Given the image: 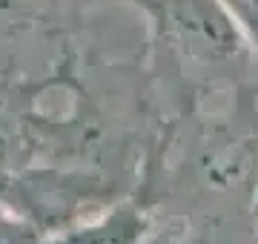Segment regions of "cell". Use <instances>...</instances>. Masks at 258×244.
<instances>
[{"instance_id":"1","label":"cell","mask_w":258,"mask_h":244,"mask_svg":"<svg viewBox=\"0 0 258 244\" xmlns=\"http://www.w3.org/2000/svg\"><path fill=\"white\" fill-rule=\"evenodd\" d=\"M147 18L144 72L152 92L164 89L172 115L195 109L212 92L247 84L255 49L218 0H118ZM169 118V115H166Z\"/></svg>"},{"instance_id":"2","label":"cell","mask_w":258,"mask_h":244,"mask_svg":"<svg viewBox=\"0 0 258 244\" xmlns=\"http://www.w3.org/2000/svg\"><path fill=\"white\" fill-rule=\"evenodd\" d=\"M126 193L132 190L103 169L29 164L23 169L3 172L0 204L26 218L46 238L78 224L83 216L109 207Z\"/></svg>"},{"instance_id":"3","label":"cell","mask_w":258,"mask_h":244,"mask_svg":"<svg viewBox=\"0 0 258 244\" xmlns=\"http://www.w3.org/2000/svg\"><path fill=\"white\" fill-rule=\"evenodd\" d=\"M81 20L60 0H0V81L6 78H75Z\"/></svg>"},{"instance_id":"4","label":"cell","mask_w":258,"mask_h":244,"mask_svg":"<svg viewBox=\"0 0 258 244\" xmlns=\"http://www.w3.org/2000/svg\"><path fill=\"white\" fill-rule=\"evenodd\" d=\"M60 86L57 78H6L0 81V169H23L40 161L37 101Z\"/></svg>"},{"instance_id":"5","label":"cell","mask_w":258,"mask_h":244,"mask_svg":"<svg viewBox=\"0 0 258 244\" xmlns=\"http://www.w3.org/2000/svg\"><path fill=\"white\" fill-rule=\"evenodd\" d=\"M158 233V221L141 196L126 193L109 207L95 213L89 221L66 227L55 235H46L40 244H147Z\"/></svg>"},{"instance_id":"6","label":"cell","mask_w":258,"mask_h":244,"mask_svg":"<svg viewBox=\"0 0 258 244\" xmlns=\"http://www.w3.org/2000/svg\"><path fill=\"white\" fill-rule=\"evenodd\" d=\"M43 235L26 218L15 216L12 210L0 204V244H40Z\"/></svg>"},{"instance_id":"7","label":"cell","mask_w":258,"mask_h":244,"mask_svg":"<svg viewBox=\"0 0 258 244\" xmlns=\"http://www.w3.org/2000/svg\"><path fill=\"white\" fill-rule=\"evenodd\" d=\"M218 3L230 12V18L241 26L249 46L255 49L258 55V0H218Z\"/></svg>"},{"instance_id":"8","label":"cell","mask_w":258,"mask_h":244,"mask_svg":"<svg viewBox=\"0 0 258 244\" xmlns=\"http://www.w3.org/2000/svg\"><path fill=\"white\" fill-rule=\"evenodd\" d=\"M66 9L72 12L75 18L83 23V18H86V12L95 9V6H103V3H118V0H60Z\"/></svg>"},{"instance_id":"9","label":"cell","mask_w":258,"mask_h":244,"mask_svg":"<svg viewBox=\"0 0 258 244\" xmlns=\"http://www.w3.org/2000/svg\"><path fill=\"white\" fill-rule=\"evenodd\" d=\"M252 218L258 221V184H255V198H252Z\"/></svg>"},{"instance_id":"10","label":"cell","mask_w":258,"mask_h":244,"mask_svg":"<svg viewBox=\"0 0 258 244\" xmlns=\"http://www.w3.org/2000/svg\"><path fill=\"white\" fill-rule=\"evenodd\" d=\"M3 172H6V169H0V184H3Z\"/></svg>"}]
</instances>
